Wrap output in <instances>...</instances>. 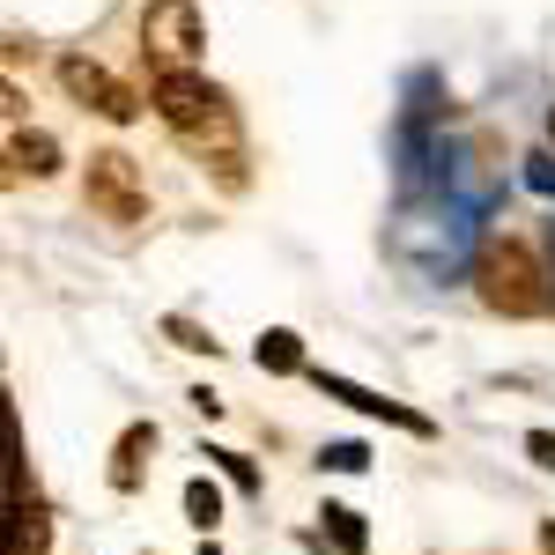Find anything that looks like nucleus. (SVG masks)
Instances as JSON below:
<instances>
[{"instance_id": "obj_9", "label": "nucleus", "mask_w": 555, "mask_h": 555, "mask_svg": "<svg viewBox=\"0 0 555 555\" xmlns=\"http://www.w3.org/2000/svg\"><path fill=\"white\" fill-rule=\"evenodd\" d=\"M319 541H326L334 555H363L371 548V526H363L356 504H326V512H319Z\"/></svg>"}, {"instance_id": "obj_2", "label": "nucleus", "mask_w": 555, "mask_h": 555, "mask_svg": "<svg viewBox=\"0 0 555 555\" xmlns=\"http://www.w3.org/2000/svg\"><path fill=\"white\" fill-rule=\"evenodd\" d=\"M474 289H481V304H489L496 319H541L555 304L533 245H526V237H504V230L481 237V253H474Z\"/></svg>"}, {"instance_id": "obj_5", "label": "nucleus", "mask_w": 555, "mask_h": 555, "mask_svg": "<svg viewBox=\"0 0 555 555\" xmlns=\"http://www.w3.org/2000/svg\"><path fill=\"white\" fill-rule=\"evenodd\" d=\"M60 89H67L82 112L112 119V127H133V119H141V96H133V89L119 82L112 67H96L89 52H67V60H60Z\"/></svg>"}, {"instance_id": "obj_15", "label": "nucleus", "mask_w": 555, "mask_h": 555, "mask_svg": "<svg viewBox=\"0 0 555 555\" xmlns=\"http://www.w3.org/2000/svg\"><path fill=\"white\" fill-rule=\"evenodd\" d=\"M526 460L555 474V429H526Z\"/></svg>"}, {"instance_id": "obj_4", "label": "nucleus", "mask_w": 555, "mask_h": 555, "mask_svg": "<svg viewBox=\"0 0 555 555\" xmlns=\"http://www.w3.org/2000/svg\"><path fill=\"white\" fill-rule=\"evenodd\" d=\"M82 201L104 222H141L149 215V185H141V164H133L127 149H96L82 171Z\"/></svg>"}, {"instance_id": "obj_7", "label": "nucleus", "mask_w": 555, "mask_h": 555, "mask_svg": "<svg viewBox=\"0 0 555 555\" xmlns=\"http://www.w3.org/2000/svg\"><path fill=\"white\" fill-rule=\"evenodd\" d=\"M60 164H67V156H60L52 133H23V127L8 133V178H52Z\"/></svg>"}, {"instance_id": "obj_3", "label": "nucleus", "mask_w": 555, "mask_h": 555, "mask_svg": "<svg viewBox=\"0 0 555 555\" xmlns=\"http://www.w3.org/2000/svg\"><path fill=\"white\" fill-rule=\"evenodd\" d=\"M201 52H208V30H201L193 0H149L141 8V60L156 75H193Z\"/></svg>"}, {"instance_id": "obj_16", "label": "nucleus", "mask_w": 555, "mask_h": 555, "mask_svg": "<svg viewBox=\"0 0 555 555\" xmlns=\"http://www.w3.org/2000/svg\"><path fill=\"white\" fill-rule=\"evenodd\" d=\"M541 555H555V526H541Z\"/></svg>"}, {"instance_id": "obj_12", "label": "nucleus", "mask_w": 555, "mask_h": 555, "mask_svg": "<svg viewBox=\"0 0 555 555\" xmlns=\"http://www.w3.org/2000/svg\"><path fill=\"white\" fill-rule=\"evenodd\" d=\"M201 460H215V467H222V481H230V489H245V496H259V467H253V460H245V452H222V444H208V452H201Z\"/></svg>"}, {"instance_id": "obj_13", "label": "nucleus", "mask_w": 555, "mask_h": 555, "mask_svg": "<svg viewBox=\"0 0 555 555\" xmlns=\"http://www.w3.org/2000/svg\"><path fill=\"white\" fill-rule=\"evenodd\" d=\"M319 467H326V474H363V467H371V444L341 437V444H326V452H319Z\"/></svg>"}, {"instance_id": "obj_1", "label": "nucleus", "mask_w": 555, "mask_h": 555, "mask_svg": "<svg viewBox=\"0 0 555 555\" xmlns=\"http://www.w3.org/2000/svg\"><path fill=\"white\" fill-rule=\"evenodd\" d=\"M156 119L178 133V149H193L201 164H215V178L237 193L245 185V127L237 104L201 75H156Z\"/></svg>"}, {"instance_id": "obj_8", "label": "nucleus", "mask_w": 555, "mask_h": 555, "mask_svg": "<svg viewBox=\"0 0 555 555\" xmlns=\"http://www.w3.org/2000/svg\"><path fill=\"white\" fill-rule=\"evenodd\" d=\"M156 452V423H127L112 444V489H141V460Z\"/></svg>"}, {"instance_id": "obj_10", "label": "nucleus", "mask_w": 555, "mask_h": 555, "mask_svg": "<svg viewBox=\"0 0 555 555\" xmlns=\"http://www.w3.org/2000/svg\"><path fill=\"white\" fill-rule=\"evenodd\" d=\"M253 363L267 371V378H297V371H311V363H304V341L289 334V326H267L259 348H253Z\"/></svg>"}, {"instance_id": "obj_11", "label": "nucleus", "mask_w": 555, "mask_h": 555, "mask_svg": "<svg viewBox=\"0 0 555 555\" xmlns=\"http://www.w3.org/2000/svg\"><path fill=\"white\" fill-rule=\"evenodd\" d=\"M185 518H193L201 533H215V526H222V489H215L208 474H193V481H185Z\"/></svg>"}, {"instance_id": "obj_14", "label": "nucleus", "mask_w": 555, "mask_h": 555, "mask_svg": "<svg viewBox=\"0 0 555 555\" xmlns=\"http://www.w3.org/2000/svg\"><path fill=\"white\" fill-rule=\"evenodd\" d=\"M164 334H171L178 348H193V356H215V341H208V326H193V319H178V311H171V319H164Z\"/></svg>"}, {"instance_id": "obj_6", "label": "nucleus", "mask_w": 555, "mask_h": 555, "mask_svg": "<svg viewBox=\"0 0 555 555\" xmlns=\"http://www.w3.org/2000/svg\"><path fill=\"white\" fill-rule=\"evenodd\" d=\"M304 378L319 385L326 400H341V408H356V415H371V423H392V429H408V437H429V415H415V408H400V400H385V392H371V385H356L341 378V371H304Z\"/></svg>"}, {"instance_id": "obj_17", "label": "nucleus", "mask_w": 555, "mask_h": 555, "mask_svg": "<svg viewBox=\"0 0 555 555\" xmlns=\"http://www.w3.org/2000/svg\"><path fill=\"white\" fill-rule=\"evenodd\" d=\"M201 555H222V548H215V541H201Z\"/></svg>"}, {"instance_id": "obj_18", "label": "nucleus", "mask_w": 555, "mask_h": 555, "mask_svg": "<svg viewBox=\"0 0 555 555\" xmlns=\"http://www.w3.org/2000/svg\"><path fill=\"white\" fill-rule=\"evenodd\" d=\"M548 141H555V112H548Z\"/></svg>"}]
</instances>
